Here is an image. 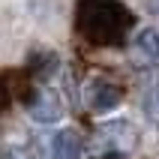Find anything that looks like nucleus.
<instances>
[{
	"mask_svg": "<svg viewBox=\"0 0 159 159\" xmlns=\"http://www.w3.org/2000/svg\"><path fill=\"white\" fill-rule=\"evenodd\" d=\"M135 18L120 0H78L75 6V27L78 33L96 48H117L123 45L126 33L132 30Z\"/></svg>",
	"mask_w": 159,
	"mask_h": 159,
	"instance_id": "obj_1",
	"label": "nucleus"
},
{
	"mask_svg": "<svg viewBox=\"0 0 159 159\" xmlns=\"http://www.w3.org/2000/svg\"><path fill=\"white\" fill-rule=\"evenodd\" d=\"M138 147V129L129 120H108L96 129V150L102 153H132Z\"/></svg>",
	"mask_w": 159,
	"mask_h": 159,
	"instance_id": "obj_2",
	"label": "nucleus"
},
{
	"mask_svg": "<svg viewBox=\"0 0 159 159\" xmlns=\"http://www.w3.org/2000/svg\"><path fill=\"white\" fill-rule=\"evenodd\" d=\"M27 114L33 117L36 123H57L63 117V105H60V96L54 90H39L27 99Z\"/></svg>",
	"mask_w": 159,
	"mask_h": 159,
	"instance_id": "obj_3",
	"label": "nucleus"
},
{
	"mask_svg": "<svg viewBox=\"0 0 159 159\" xmlns=\"http://www.w3.org/2000/svg\"><path fill=\"white\" fill-rule=\"evenodd\" d=\"M120 102H123V90L117 87V84H111L105 78H96V81L87 84V105L96 114H105V111L117 108Z\"/></svg>",
	"mask_w": 159,
	"mask_h": 159,
	"instance_id": "obj_4",
	"label": "nucleus"
},
{
	"mask_svg": "<svg viewBox=\"0 0 159 159\" xmlns=\"http://www.w3.org/2000/svg\"><path fill=\"white\" fill-rule=\"evenodd\" d=\"M84 150V141L75 129H60L51 141V156L54 159H78Z\"/></svg>",
	"mask_w": 159,
	"mask_h": 159,
	"instance_id": "obj_5",
	"label": "nucleus"
},
{
	"mask_svg": "<svg viewBox=\"0 0 159 159\" xmlns=\"http://www.w3.org/2000/svg\"><path fill=\"white\" fill-rule=\"evenodd\" d=\"M27 69H30V75H33L36 81H48L60 69V57L54 51H33L30 60H27Z\"/></svg>",
	"mask_w": 159,
	"mask_h": 159,
	"instance_id": "obj_6",
	"label": "nucleus"
},
{
	"mask_svg": "<svg viewBox=\"0 0 159 159\" xmlns=\"http://www.w3.org/2000/svg\"><path fill=\"white\" fill-rule=\"evenodd\" d=\"M135 48H138V54H141L144 60L150 63H159V33L156 30H141V33L135 36Z\"/></svg>",
	"mask_w": 159,
	"mask_h": 159,
	"instance_id": "obj_7",
	"label": "nucleus"
},
{
	"mask_svg": "<svg viewBox=\"0 0 159 159\" xmlns=\"http://www.w3.org/2000/svg\"><path fill=\"white\" fill-rule=\"evenodd\" d=\"M141 108H144V114H147V120L159 126V81H150V84H144Z\"/></svg>",
	"mask_w": 159,
	"mask_h": 159,
	"instance_id": "obj_8",
	"label": "nucleus"
},
{
	"mask_svg": "<svg viewBox=\"0 0 159 159\" xmlns=\"http://www.w3.org/2000/svg\"><path fill=\"white\" fill-rule=\"evenodd\" d=\"M3 159H30L24 150H18V147H9L6 153H3Z\"/></svg>",
	"mask_w": 159,
	"mask_h": 159,
	"instance_id": "obj_9",
	"label": "nucleus"
}]
</instances>
